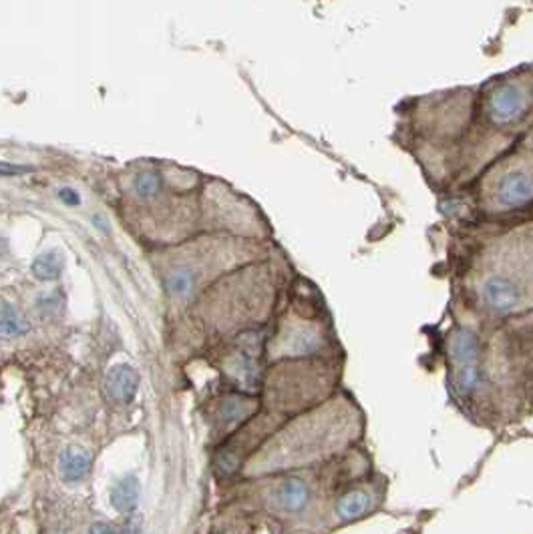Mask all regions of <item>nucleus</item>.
Masks as SVG:
<instances>
[{"label":"nucleus","instance_id":"f257e3e1","mask_svg":"<svg viewBox=\"0 0 533 534\" xmlns=\"http://www.w3.org/2000/svg\"><path fill=\"white\" fill-rule=\"evenodd\" d=\"M527 95L515 85V82H505L497 87L489 97L487 111L493 123L497 125H507L511 121H515L522 113L527 109Z\"/></svg>","mask_w":533,"mask_h":534},{"label":"nucleus","instance_id":"f03ea898","mask_svg":"<svg viewBox=\"0 0 533 534\" xmlns=\"http://www.w3.org/2000/svg\"><path fill=\"white\" fill-rule=\"evenodd\" d=\"M533 199V177L523 171L507 173L497 187V201L505 207H519Z\"/></svg>","mask_w":533,"mask_h":534},{"label":"nucleus","instance_id":"7ed1b4c3","mask_svg":"<svg viewBox=\"0 0 533 534\" xmlns=\"http://www.w3.org/2000/svg\"><path fill=\"white\" fill-rule=\"evenodd\" d=\"M483 297L491 309L511 311L519 304V289H517V285L505 277H491L483 287Z\"/></svg>","mask_w":533,"mask_h":534},{"label":"nucleus","instance_id":"20e7f679","mask_svg":"<svg viewBox=\"0 0 533 534\" xmlns=\"http://www.w3.org/2000/svg\"><path fill=\"white\" fill-rule=\"evenodd\" d=\"M107 394L113 400H119V402H129L133 400L135 392H137V386H139V375L137 372L127 364L115 365L109 375H107Z\"/></svg>","mask_w":533,"mask_h":534},{"label":"nucleus","instance_id":"39448f33","mask_svg":"<svg viewBox=\"0 0 533 534\" xmlns=\"http://www.w3.org/2000/svg\"><path fill=\"white\" fill-rule=\"evenodd\" d=\"M58 466H60V476L67 482H81L91 470V456L79 446H69L60 452Z\"/></svg>","mask_w":533,"mask_h":534},{"label":"nucleus","instance_id":"423d86ee","mask_svg":"<svg viewBox=\"0 0 533 534\" xmlns=\"http://www.w3.org/2000/svg\"><path fill=\"white\" fill-rule=\"evenodd\" d=\"M137 502H139V480L137 478H123L121 482H117L115 488L111 490V504L115 506V511H135Z\"/></svg>","mask_w":533,"mask_h":534},{"label":"nucleus","instance_id":"0eeeda50","mask_svg":"<svg viewBox=\"0 0 533 534\" xmlns=\"http://www.w3.org/2000/svg\"><path fill=\"white\" fill-rule=\"evenodd\" d=\"M479 341L471 331H457L451 340V353L459 364H475Z\"/></svg>","mask_w":533,"mask_h":534},{"label":"nucleus","instance_id":"6e6552de","mask_svg":"<svg viewBox=\"0 0 533 534\" xmlns=\"http://www.w3.org/2000/svg\"><path fill=\"white\" fill-rule=\"evenodd\" d=\"M278 501L286 511H300L308 501V488L302 480H288L280 486Z\"/></svg>","mask_w":533,"mask_h":534},{"label":"nucleus","instance_id":"1a4fd4ad","mask_svg":"<svg viewBox=\"0 0 533 534\" xmlns=\"http://www.w3.org/2000/svg\"><path fill=\"white\" fill-rule=\"evenodd\" d=\"M28 330L26 321L19 314L16 307L11 304H2L0 306V338H14V336H23Z\"/></svg>","mask_w":533,"mask_h":534},{"label":"nucleus","instance_id":"9d476101","mask_svg":"<svg viewBox=\"0 0 533 534\" xmlns=\"http://www.w3.org/2000/svg\"><path fill=\"white\" fill-rule=\"evenodd\" d=\"M369 494H364V492H350L347 496H342L340 502H338V514H340V518H344V520H352V518H359L360 514H364L366 508H369Z\"/></svg>","mask_w":533,"mask_h":534},{"label":"nucleus","instance_id":"9b49d317","mask_svg":"<svg viewBox=\"0 0 533 534\" xmlns=\"http://www.w3.org/2000/svg\"><path fill=\"white\" fill-rule=\"evenodd\" d=\"M60 272H63V260L55 251L43 253L33 262V273L38 279H45V282L47 279H57Z\"/></svg>","mask_w":533,"mask_h":534},{"label":"nucleus","instance_id":"f8f14e48","mask_svg":"<svg viewBox=\"0 0 533 534\" xmlns=\"http://www.w3.org/2000/svg\"><path fill=\"white\" fill-rule=\"evenodd\" d=\"M165 287H167V292L175 297L187 296V294L194 289V272L187 269V267L174 269V272L165 277Z\"/></svg>","mask_w":533,"mask_h":534},{"label":"nucleus","instance_id":"ddd939ff","mask_svg":"<svg viewBox=\"0 0 533 534\" xmlns=\"http://www.w3.org/2000/svg\"><path fill=\"white\" fill-rule=\"evenodd\" d=\"M254 410V404L243 398H228L221 404V416L228 422H238L246 418Z\"/></svg>","mask_w":533,"mask_h":534},{"label":"nucleus","instance_id":"4468645a","mask_svg":"<svg viewBox=\"0 0 533 534\" xmlns=\"http://www.w3.org/2000/svg\"><path fill=\"white\" fill-rule=\"evenodd\" d=\"M159 175L157 173H151V171H145V173H139L135 179H133V189L135 193L147 199V197H153V195L159 191Z\"/></svg>","mask_w":533,"mask_h":534},{"label":"nucleus","instance_id":"2eb2a0df","mask_svg":"<svg viewBox=\"0 0 533 534\" xmlns=\"http://www.w3.org/2000/svg\"><path fill=\"white\" fill-rule=\"evenodd\" d=\"M477 382H479V368H477V364L463 365L461 372H459V380H457L459 392L461 394H471L475 390Z\"/></svg>","mask_w":533,"mask_h":534},{"label":"nucleus","instance_id":"dca6fc26","mask_svg":"<svg viewBox=\"0 0 533 534\" xmlns=\"http://www.w3.org/2000/svg\"><path fill=\"white\" fill-rule=\"evenodd\" d=\"M58 197H60L63 203L70 205V207L81 203V197H79V193H77L73 187H63V189H58Z\"/></svg>","mask_w":533,"mask_h":534},{"label":"nucleus","instance_id":"f3484780","mask_svg":"<svg viewBox=\"0 0 533 534\" xmlns=\"http://www.w3.org/2000/svg\"><path fill=\"white\" fill-rule=\"evenodd\" d=\"M26 171H31V167H24V165H12V163H4V161H0V175L11 177V175H21V173H26Z\"/></svg>","mask_w":533,"mask_h":534},{"label":"nucleus","instance_id":"a211bd4d","mask_svg":"<svg viewBox=\"0 0 533 534\" xmlns=\"http://www.w3.org/2000/svg\"><path fill=\"white\" fill-rule=\"evenodd\" d=\"M89 534H117V533L111 528V526L99 523V524H93V526L89 528Z\"/></svg>","mask_w":533,"mask_h":534}]
</instances>
